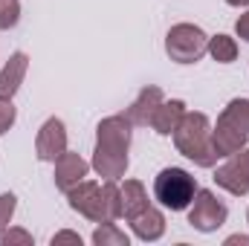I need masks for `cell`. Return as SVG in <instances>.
I'll use <instances>...</instances> for the list:
<instances>
[{
	"label": "cell",
	"mask_w": 249,
	"mask_h": 246,
	"mask_svg": "<svg viewBox=\"0 0 249 246\" xmlns=\"http://www.w3.org/2000/svg\"><path fill=\"white\" fill-rule=\"evenodd\" d=\"M171 136H174L177 151H180L186 159H191L194 165H200V168H214V165H217L220 154H217V148H214V142H212V122H209L206 113H200V110H186V116L180 119L177 130H174Z\"/></svg>",
	"instance_id": "6da1fadb"
},
{
	"label": "cell",
	"mask_w": 249,
	"mask_h": 246,
	"mask_svg": "<svg viewBox=\"0 0 249 246\" xmlns=\"http://www.w3.org/2000/svg\"><path fill=\"white\" fill-rule=\"evenodd\" d=\"M197 194V180L186 168H162L154 180V197L171 211H186Z\"/></svg>",
	"instance_id": "7a4b0ae2"
},
{
	"label": "cell",
	"mask_w": 249,
	"mask_h": 246,
	"mask_svg": "<svg viewBox=\"0 0 249 246\" xmlns=\"http://www.w3.org/2000/svg\"><path fill=\"white\" fill-rule=\"evenodd\" d=\"M165 53L177 64H194L209 53V35L194 23H174L165 35Z\"/></svg>",
	"instance_id": "3957f363"
},
{
	"label": "cell",
	"mask_w": 249,
	"mask_h": 246,
	"mask_svg": "<svg viewBox=\"0 0 249 246\" xmlns=\"http://www.w3.org/2000/svg\"><path fill=\"white\" fill-rule=\"evenodd\" d=\"M229 217V209L223 200H217L214 191L209 188H197L191 206H188V223L197 232H217Z\"/></svg>",
	"instance_id": "277c9868"
},
{
	"label": "cell",
	"mask_w": 249,
	"mask_h": 246,
	"mask_svg": "<svg viewBox=\"0 0 249 246\" xmlns=\"http://www.w3.org/2000/svg\"><path fill=\"white\" fill-rule=\"evenodd\" d=\"M214 183L220 188H226L229 194H235V197L249 194V148H241L238 154H232L214 171Z\"/></svg>",
	"instance_id": "5b68a950"
},
{
	"label": "cell",
	"mask_w": 249,
	"mask_h": 246,
	"mask_svg": "<svg viewBox=\"0 0 249 246\" xmlns=\"http://www.w3.org/2000/svg\"><path fill=\"white\" fill-rule=\"evenodd\" d=\"M67 200H70V209L84 214L87 220L93 223H102L105 214H102V185L93 183V180H81L78 185H72L67 191Z\"/></svg>",
	"instance_id": "8992f818"
},
{
	"label": "cell",
	"mask_w": 249,
	"mask_h": 246,
	"mask_svg": "<svg viewBox=\"0 0 249 246\" xmlns=\"http://www.w3.org/2000/svg\"><path fill=\"white\" fill-rule=\"evenodd\" d=\"M130 119L124 113H116V116H107L102 119L99 127H96V145L99 148H107V151H122L127 154L130 151Z\"/></svg>",
	"instance_id": "52a82bcc"
},
{
	"label": "cell",
	"mask_w": 249,
	"mask_h": 246,
	"mask_svg": "<svg viewBox=\"0 0 249 246\" xmlns=\"http://www.w3.org/2000/svg\"><path fill=\"white\" fill-rule=\"evenodd\" d=\"M67 151V127L61 119H47L38 130V139H35V154L41 162H55Z\"/></svg>",
	"instance_id": "ba28073f"
},
{
	"label": "cell",
	"mask_w": 249,
	"mask_h": 246,
	"mask_svg": "<svg viewBox=\"0 0 249 246\" xmlns=\"http://www.w3.org/2000/svg\"><path fill=\"white\" fill-rule=\"evenodd\" d=\"M87 174H90V162L81 159L78 154L64 151L61 157L55 159V188H61L64 194L72 185H78L81 180H87Z\"/></svg>",
	"instance_id": "9c48e42d"
},
{
	"label": "cell",
	"mask_w": 249,
	"mask_h": 246,
	"mask_svg": "<svg viewBox=\"0 0 249 246\" xmlns=\"http://www.w3.org/2000/svg\"><path fill=\"white\" fill-rule=\"evenodd\" d=\"M26 70H29V55L26 53H12L9 55V61L0 70V99H12L20 90Z\"/></svg>",
	"instance_id": "30bf717a"
},
{
	"label": "cell",
	"mask_w": 249,
	"mask_h": 246,
	"mask_svg": "<svg viewBox=\"0 0 249 246\" xmlns=\"http://www.w3.org/2000/svg\"><path fill=\"white\" fill-rule=\"evenodd\" d=\"M165 102V96H162V90L160 87H145L136 99H133V105L124 110V116L130 119V124L136 127V124H151V116H154V110L160 107Z\"/></svg>",
	"instance_id": "8fae6325"
},
{
	"label": "cell",
	"mask_w": 249,
	"mask_h": 246,
	"mask_svg": "<svg viewBox=\"0 0 249 246\" xmlns=\"http://www.w3.org/2000/svg\"><path fill=\"white\" fill-rule=\"evenodd\" d=\"M127 162H130L127 154H122V151H107V148H99L96 145L90 168L99 177H105V180H119V177H124V171H127Z\"/></svg>",
	"instance_id": "7c38bea8"
},
{
	"label": "cell",
	"mask_w": 249,
	"mask_h": 246,
	"mask_svg": "<svg viewBox=\"0 0 249 246\" xmlns=\"http://www.w3.org/2000/svg\"><path fill=\"white\" fill-rule=\"evenodd\" d=\"M247 133L244 130H238L235 124H229L226 119H220L217 116V124L212 127V142H214V148H217V154L220 157H232V154H238L241 148H247Z\"/></svg>",
	"instance_id": "4fadbf2b"
},
{
	"label": "cell",
	"mask_w": 249,
	"mask_h": 246,
	"mask_svg": "<svg viewBox=\"0 0 249 246\" xmlns=\"http://www.w3.org/2000/svg\"><path fill=\"white\" fill-rule=\"evenodd\" d=\"M127 223H130L133 235H136L139 241H145V244L160 241V238L165 235V217H162V211L154 209V206H148L145 211H139V214H136L133 220H127Z\"/></svg>",
	"instance_id": "5bb4252c"
},
{
	"label": "cell",
	"mask_w": 249,
	"mask_h": 246,
	"mask_svg": "<svg viewBox=\"0 0 249 246\" xmlns=\"http://www.w3.org/2000/svg\"><path fill=\"white\" fill-rule=\"evenodd\" d=\"M186 116V102L183 99H171V102H162L154 116H151V127L160 133V136H171L177 130L180 119Z\"/></svg>",
	"instance_id": "9a60e30c"
},
{
	"label": "cell",
	"mask_w": 249,
	"mask_h": 246,
	"mask_svg": "<svg viewBox=\"0 0 249 246\" xmlns=\"http://www.w3.org/2000/svg\"><path fill=\"white\" fill-rule=\"evenodd\" d=\"M119 188H122V217L124 220H133L139 211H145L151 206L148 191H145V185L139 180H124V185H119Z\"/></svg>",
	"instance_id": "2e32d148"
},
{
	"label": "cell",
	"mask_w": 249,
	"mask_h": 246,
	"mask_svg": "<svg viewBox=\"0 0 249 246\" xmlns=\"http://www.w3.org/2000/svg\"><path fill=\"white\" fill-rule=\"evenodd\" d=\"M209 55L217 64H232L238 58V44L229 35H212L209 38Z\"/></svg>",
	"instance_id": "e0dca14e"
},
{
	"label": "cell",
	"mask_w": 249,
	"mask_h": 246,
	"mask_svg": "<svg viewBox=\"0 0 249 246\" xmlns=\"http://www.w3.org/2000/svg\"><path fill=\"white\" fill-rule=\"evenodd\" d=\"M220 119H226L229 124H235L238 130H244L249 136V99H232V102L223 107Z\"/></svg>",
	"instance_id": "ac0fdd59"
},
{
	"label": "cell",
	"mask_w": 249,
	"mask_h": 246,
	"mask_svg": "<svg viewBox=\"0 0 249 246\" xmlns=\"http://www.w3.org/2000/svg\"><path fill=\"white\" fill-rule=\"evenodd\" d=\"M93 244L96 246H127L130 238L124 235L116 223H102V226L93 232Z\"/></svg>",
	"instance_id": "d6986e66"
},
{
	"label": "cell",
	"mask_w": 249,
	"mask_h": 246,
	"mask_svg": "<svg viewBox=\"0 0 249 246\" xmlns=\"http://www.w3.org/2000/svg\"><path fill=\"white\" fill-rule=\"evenodd\" d=\"M20 20V0H0V29H15Z\"/></svg>",
	"instance_id": "ffe728a7"
},
{
	"label": "cell",
	"mask_w": 249,
	"mask_h": 246,
	"mask_svg": "<svg viewBox=\"0 0 249 246\" xmlns=\"http://www.w3.org/2000/svg\"><path fill=\"white\" fill-rule=\"evenodd\" d=\"M15 209H18V197H15L12 191L0 194V238H3V232L9 229V223H12V217H15Z\"/></svg>",
	"instance_id": "44dd1931"
},
{
	"label": "cell",
	"mask_w": 249,
	"mask_h": 246,
	"mask_svg": "<svg viewBox=\"0 0 249 246\" xmlns=\"http://www.w3.org/2000/svg\"><path fill=\"white\" fill-rule=\"evenodd\" d=\"M15 119H18V110L12 105V99H0V136L15 124Z\"/></svg>",
	"instance_id": "7402d4cb"
},
{
	"label": "cell",
	"mask_w": 249,
	"mask_h": 246,
	"mask_svg": "<svg viewBox=\"0 0 249 246\" xmlns=\"http://www.w3.org/2000/svg\"><path fill=\"white\" fill-rule=\"evenodd\" d=\"M6 246H32V235L29 232H23V229H6L3 232V238H0Z\"/></svg>",
	"instance_id": "603a6c76"
},
{
	"label": "cell",
	"mask_w": 249,
	"mask_h": 246,
	"mask_svg": "<svg viewBox=\"0 0 249 246\" xmlns=\"http://www.w3.org/2000/svg\"><path fill=\"white\" fill-rule=\"evenodd\" d=\"M61 244H75L81 246V235H75V232H58V235H53V246H61Z\"/></svg>",
	"instance_id": "cb8c5ba5"
},
{
	"label": "cell",
	"mask_w": 249,
	"mask_h": 246,
	"mask_svg": "<svg viewBox=\"0 0 249 246\" xmlns=\"http://www.w3.org/2000/svg\"><path fill=\"white\" fill-rule=\"evenodd\" d=\"M235 32H238V38H244L249 44V12H244V15L235 20Z\"/></svg>",
	"instance_id": "d4e9b609"
},
{
	"label": "cell",
	"mask_w": 249,
	"mask_h": 246,
	"mask_svg": "<svg viewBox=\"0 0 249 246\" xmlns=\"http://www.w3.org/2000/svg\"><path fill=\"white\" fill-rule=\"evenodd\" d=\"M235 244L249 246V235H232V238H226V246H235Z\"/></svg>",
	"instance_id": "484cf974"
},
{
	"label": "cell",
	"mask_w": 249,
	"mask_h": 246,
	"mask_svg": "<svg viewBox=\"0 0 249 246\" xmlns=\"http://www.w3.org/2000/svg\"><path fill=\"white\" fill-rule=\"evenodd\" d=\"M226 3H229V6H238V9H241V6H249V0H226Z\"/></svg>",
	"instance_id": "4316f807"
},
{
	"label": "cell",
	"mask_w": 249,
	"mask_h": 246,
	"mask_svg": "<svg viewBox=\"0 0 249 246\" xmlns=\"http://www.w3.org/2000/svg\"><path fill=\"white\" fill-rule=\"evenodd\" d=\"M247 223H249V211H247Z\"/></svg>",
	"instance_id": "83f0119b"
}]
</instances>
